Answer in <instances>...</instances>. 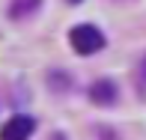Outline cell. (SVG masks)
<instances>
[{
    "mask_svg": "<svg viewBox=\"0 0 146 140\" xmlns=\"http://www.w3.org/2000/svg\"><path fill=\"white\" fill-rule=\"evenodd\" d=\"M69 42H72V48H75L78 54H84V57H90V54H96V51L104 48L102 30L92 27V24H78V27H72Z\"/></svg>",
    "mask_w": 146,
    "mask_h": 140,
    "instance_id": "6da1fadb",
    "label": "cell"
},
{
    "mask_svg": "<svg viewBox=\"0 0 146 140\" xmlns=\"http://www.w3.org/2000/svg\"><path fill=\"white\" fill-rule=\"evenodd\" d=\"M33 128H36L33 116L18 113V116H12V119L3 122V128H0V140H30L33 137Z\"/></svg>",
    "mask_w": 146,
    "mask_h": 140,
    "instance_id": "7a4b0ae2",
    "label": "cell"
},
{
    "mask_svg": "<svg viewBox=\"0 0 146 140\" xmlns=\"http://www.w3.org/2000/svg\"><path fill=\"white\" fill-rule=\"evenodd\" d=\"M90 98L96 104H113L116 102V84L113 81H96L90 90Z\"/></svg>",
    "mask_w": 146,
    "mask_h": 140,
    "instance_id": "3957f363",
    "label": "cell"
},
{
    "mask_svg": "<svg viewBox=\"0 0 146 140\" xmlns=\"http://www.w3.org/2000/svg\"><path fill=\"white\" fill-rule=\"evenodd\" d=\"M36 6H39V0H15V3H12V18H24V15H30Z\"/></svg>",
    "mask_w": 146,
    "mask_h": 140,
    "instance_id": "277c9868",
    "label": "cell"
},
{
    "mask_svg": "<svg viewBox=\"0 0 146 140\" xmlns=\"http://www.w3.org/2000/svg\"><path fill=\"white\" fill-rule=\"evenodd\" d=\"M140 84L146 86V60H143V66H140Z\"/></svg>",
    "mask_w": 146,
    "mask_h": 140,
    "instance_id": "5b68a950",
    "label": "cell"
},
{
    "mask_svg": "<svg viewBox=\"0 0 146 140\" xmlns=\"http://www.w3.org/2000/svg\"><path fill=\"white\" fill-rule=\"evenodd\" d=\"M69 3H81V0H69Z\"/></svg>",
    "mask_w": 146,
    "mask_h": 140,
    "instance_id": "8992f818",
    "label": "cell"
}]
</instances>
